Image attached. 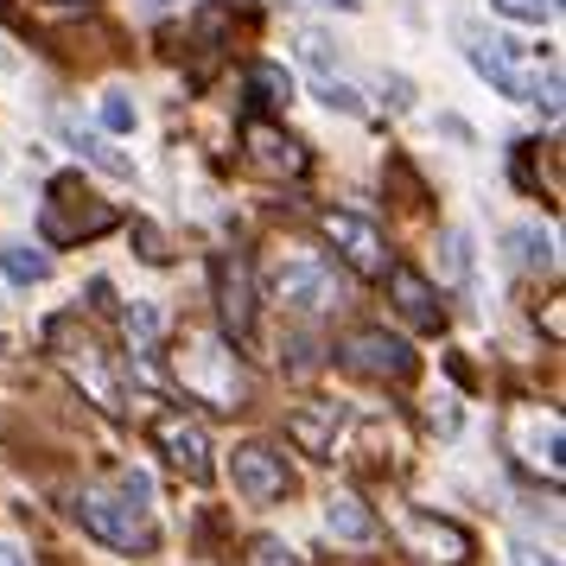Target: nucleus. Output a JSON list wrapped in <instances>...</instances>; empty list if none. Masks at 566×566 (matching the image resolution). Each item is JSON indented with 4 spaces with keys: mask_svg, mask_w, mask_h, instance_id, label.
<instances>
[{
    "mask_svg": "<svg viewBox=\"0 0 566 566\" xmlns=\"http://www.w3.org/2000/svg\"><path fill=\"white\" fill-rule=\"evenodd\" d=\"M77 522L96 541H108L115 554H147V547L159 541L147 471H115V478H103V484H90L77 496Z\"/></svg>",
    "mask_w": 566,
    "mask_h": 566,
    "instance_id": "nucleus-1",
    "label": "nucleus"
},
{
    "mask_svg": "<svg viewBox=\"0 0 566 566\" xmlns=\"http://www.w3.org/2000/svg\"><path fill=\"white\" fill-rule=\"evenodd\" d=\"M172 376H179L185 395H191V401H205V408L235 413L242 401H249V376H242V363H235V344H217V337H205V332H185L179 337Z\"/></svg>",
    "mask_w": 566,
    "mask_h": 566,
    "instance_id": "nucleus-2",
    "label": "nucleus"
},
{
    "mask_svg": "<svg viewBox=\"0 0 566 566\" xmlns=\"http://www.w3.org/2000/svg\"><path fill=\"white\" fill-rule=\"evenodd\" d=\"M45 344H52L57 369L71 376V382L96 401L103 413H122V382H115V369H108V350L96 344V332L83 325V318H52L45 325Z\"/></svg>",
    "mask_w": 566,
    "mask_h": 566,
    "instance_id": "nucleus-3",
    "label": "nucleus"
},
{
    "mask_svg": "<svg viewBox=\"0 0 566 566\" xmlns=\"http://www.w3.org/2000/svg\"><path fill=\"white\" fill-rule=\"evenodd\" d=\"M108 223H115V210H108L96 191H83L77 172L52 179V205H45V242L71 249V242H90V235H103Z\"/></svg>",
    "mask_w": 566,
    "mask_h": 566,
    "instance_id": "nucleus-4",
    "label": "nucleus"
},
{
    "mask_svg": "<svg viewBox=\"0 0 566 566\" xmlns=\"http://www.w3.org/2000/svg\"><path fill=\"white\" fill-rule=\"evenodd\" d=\"M318 235H325L350 268H357L363 281H382L388 268H395V261H388L382 230H376L369 217H357V210H318Z\"/></svg>",
    "mask_w": 566,
    "mask_h": 566,
    "instance_id": "nucleus-5",
    "label": "nucleus"
},
{
    "mask_svg": "<svg viewBox=\"0 0 566 566\" xmlns=\"http://www.w3.org/2000/svg\"><path fill=\"white\" fill-rule=\"evenodd\" d=\"M154 446H159V459L172 464L179 478H191V484H205V478H210V433H205V420H198V413L166 408L154 420Z\"/></svg>",
    "mask_w": 566,
    "mask_h": 566,
    "instance_id": "nucleus-6",
    "label": "nucleus"
},
{
    "mask_svg": "<svg viewBox=\"0 0 566 566\" xmlns=\"http://www.w3.org/2000/svg\"><path fill=\"white\" fill-rule=\"evenodd\" d=\"M210 286H217V325L230 344L255 337V281H249V261L242 255H217L210 261Z\"/></svg>",
    "mask_w": 566,
    "mask_h": 566,
    "instance_id": "nucleus-7",
    "label": "nucleus"
},
{
    "mask_svg": "<svg viewBox=\"0 0 566 566\" xmlns=\"http://www.w3.org/2000/svg\"><path fill=\"white\" fill-rule=\"evenodd\" d=\"M510 452L522 471H541L547 484H560V413L547 408H515L510 413Z\"/></svg>",
    "mask_w": 566,
    "mask_h": 566,
    "instance_id": "nucleus-8",
    "label": "nucleus"
},
{
    "mask_svg": "<svg viewBox=\"0 0 566 566\" xmlns=\"http://www.w3.org/2000/svg\"><path fill=\"white\" fill-rule=\"evenodd\" d=\"M401 547H408V560H420V566H464L471 560V535H464L459 522L433 515V510H408Z\"/></svg>",
    "mask_w": 566,
    "mask_h": 566,
    "instance_id": "nucleus-9",
    "label": "nucleus"
},
{
    "mask_svg": "<svg viewBox=\"0 0 566 566\" xmlns=\"http://www.w3.org/2000/svg\"><path fill=\"white\" fill-rule=\"evenodd\" d=\"M268 300L274 306H293V312H332L337 281H332L325 261H274L268 268Z\"/></svg>",
    "mask_w": 566,
    "mask_h": 566,
    "instance_id": "nucleus-10",
    "label": "nucleus"
},
{
    "mask_svg": "<svg viewBox=\"0 0 566 566\" xmlns=\"http://www.w3.org/2000/svg\"><path fill=\"white\" fill-rule=\"evenodd\" d=\"M337 357H344V369L363 376V382H408L413 376V350L388 332H350Z\"/></svg>",
    "mask_w": 566,
    "mask_h": 566,
    "instance_id": "nucleus-11",
    "label": "nucleus"
},
{
    "mask_svg": "<svg viewBox=\"0 0 566 566\" xmlns=\"http://www.w3.org/2000/svg\"><path fill=\"white\" fill-rule=\"evenodd\" d=\"M242 159H249V172H261V179H300L306 172V147L286 128L261 122V115L242 122Z\"/></svg>",
    "mask_w": 566,
    "mask_h": 566,
    "instance_id": "nucleus-12",
    "label": "nucleus"
},
{
    "mask_svg": "<svg viewBox=\"0 0 566 566\" xmlns=\"http://www.w3.org/2000/svg\"><path fill=\"white\" fill-rule=\"evenodd\" d=\"M471 64H478V77H490L510 103H528V96H541V77H535V52H522L515 39H478V52H471Z\"/></svg>",
    "mask_w": 566,
    "mask_h": 566,
    "instance_id": "nucleus-13",
    "label": "nucleus"
},
{
    "mask_svg": "<svg viewBox=\"0 0 566 566\" xmlns=\"http://www.w3.org/2000/svg\"><path fill=\"white\" fill-rule=\"evenodd\" d=\"M235 490L249 496V503H281L286 490H293V464L274 452V446H235Z\"/></svg>",
    "mask_w": 566,
    "mask_h": 566,
    "instance_id": "nucleus-14",
    "label": "nucleus"
},
{
    "mask_svg": "<svg viewBox=\"0 0 566 566\" xmlns=\"http://www.w3.org/2000/svg\"><path fill=\"white\" fill-rule=\"evenodd\" d=\"M382 281H388V293H395V306L408 312V325H420V332H439V325H446V306H439V293L420 281L413 268H388Z\"/></svg>",
    "mask_w": 566,
    "mask_h": 566,
    "instance_id": "nucleus-15",
    "label": "nucleus"
},
{
    "mask_svg": "<svg viewBox=\"0 0 566 566\" xmlns=\"http://www.w3.org/2000/svg\"><path fill=\"white\" fill-rule=\"evenodd\" d=\"M325 528H332V541H344V547H369V541H382V522L369 515V503H363L357 490H337L332 503H325Z\"/></svg>",
    "mask_w": 566,
    "mask_h": 566,
    "instance_id": "nucleus-16",
    "label": "nucleus"
},
{
    "mask_svg": "<svg viewBox=\"0 0 566 566\" xmlns=\"http://www.w3.org/2000/svg\"><path fill=\"white\" fill-rule=\"evenodd\" d=\"M337 427H344V408H332V401H312V408H300L293 420H286V439L306 452V459H325L332 452Z\"/></svg>",
    "mask_w": 566,
    "mask_h": 566,
    "instance_id": "nucleus-17",
    "label": "nucleus"
},
{
    "mask_svg": "<svg viewBox=\"0 0 566 566\" xmlns=\"http://www.w3.org/2000/svg\"><path fill=\"white\" fill-rule=\"evenodd\" d=\"M122 332H128L134 357H147V350L159 344V332H166V318H159V306H154V300H134V306L122 312Z\"/></svg>",
    "mask_w": 566,
    "mask_h": 566,
    "instance_id": "nucleus-18",
    "label": "nucleus"
},
{
    "mask_svg": "<svg viewBox=\"0 0 566 566\" xmlns=\"http://www.w3.org/2000/svg\"><path fill=\"white\" fill-rule=\"evenodd\" d=\"M249 90H255L261 108H286L293 103V77H286L281 64H249Z\"/></svg>",
    "mask_w": 566,
    "mask_h": 566,
    "instance_id": "nucleus-19",
    "label": "nucleus"
},
{
    "mask_svg": "<svg viewBox=\"0 0 566 566\" xmlns=\"http://www.w3.org/2000/svg\"><path fill=\"white\" fill-rule=\"evenodd\" d=\"M0 268H7V281L13 286H39L45 274H52V255H39V249H27V242H13Z\"/></svg>",
    "mask_w": 566,
    "mask_h": 566,
    "instance_id": "nucleus-20",
    "label": "nucleus"
},
{
    "mask_svg": "<svg viewBox=\"0 0 566 566\" xmlns=\"http://www.w3.org/2000/svg\"><path fill=\"white\" fill-rule=\"evenodd\" d=\"M510 249H515V268H528V274H535V268H554V249H547V235L541 230H510Z\"/></svg>",
    "mask_w": 566,
    "mask_h": 566,
    "instance_id": "nucleus-21",
    "label": "nucleus"
},
{
    "mask_svg": "<svg viewBox=\"0 0 566 566\" xmlns=\"http://www.w3.org/2000/svg\"><path fill=\"white\" fill-rule=\"evenodd\" d=\"M242 566H306V560H300V554H293L281 535H261V541H249Z\"/></svg>",
    "mask_w": 566,
    "mask_h": 566,
    "instance_id": "nucleus-22",
    "label": "nucleus"
},
{
    "mask_svg": "<svg viewBox=\"0 0 566 566\" xmlns=\"http://www.w3.org/2000/svg\"><path fill=\"white\" fill-rule=\"evenodd\" d=\"M503 20H515V27H541V20H554V0H490Z\"/></svg>",
    "mask_w": 566,
    "mask_h": 566,
    "instance_id": "nucleus-23",
    "label": "nucleus"
},
{
    "mask_svg": "<svg viewBox=\"0 0 566 566\" xmlns=\"http://www.w3.org/2000/svg\"><path fill=\"white\" fill-rule=\"evenodd\" d=\"M103 128L108 134H134V103L128 96H103Z\"/></svg>",
    "mask_w": 566,
    "mask_h": 566,
    "instance_id": "nucleus-24",
    "label": "nucleus"
},
{
    "mask_svg": "<svg viewBox=\"0 0 566 566\" xmlns=\"http://www.w3.org/2000/svg\"><path fill=\"white\" fill-rule=\"evenodd\" d=\"M134 242H140V261H154V268H166V235L154 230V223H134Z\"/></svg>",
    "mask_w": 566,
    "mask_h": 566,
    "instance_id": "nucleus-25",
    "label": "nucleus"
},
{
    "mask_svg": "<svg viewBox=\"0 0 566 566\" xmlns=\"http://www.w3.org/2000/svg\"><path fill=\"white\" fill-rule=\"evenodd\" d=\"M427 433H439V439L459 433V401H433V408H427Z\"/></svg>",
    "mask_w": 566,
    "mask_h": 566,
    "instance_id": "nucleus-26",
    "label": "nucleus"
},
{
    "mask_svg": "<svg viewBox=\"0 0 566 566\" xmlns=\"http://www.w3.org/2000/svg\"><path fill=\"white\" fill-rule=\"evenodd\" d=\"M286 350H293V357H286V369H293V376H312V369H318V357H312L318 344H312V337H286Z\"/></svg>",
    "mask_w": 566,
    "mask_h": 566,
    "instance_id": "nucleus-27",
    "label": "nucleus"
},
{
    "mask_svg": "<svg viewBox=\"0 0 566 566\" xmlns=\"http://www.w3.org/2000/svg\"><path fill=\"white\" fill-rule=\"evenodd\" d=\"M515 566H560L554 554H541V547H515Z\"/></svg>",
    "mask_w": 566,
    "mask_h": 566,
    "instance_id": "nucleus-28",
    "label": "nucleus"
},
{
    "mask_svg": "<svg viewBox=\"0 0 566 566\" xmlns=\"http://www.w3.org/2000/svg\"><path fill=\"white\" fill-rule=\"evenodd\" d=\"M325 103H332V108H357V96H350L344 83H325Z\"/></svg>",
    "mask_w": 566,
    "mask_h": 566,
    "instance_id": "nucleus-29",
    "label": "nucleus"
},
{
    "mask_svg": "<svg viewBox=\"0 0 566 566\" xmlns=\"http://www.w3.org/2000/svg\"><path fill=\"white\" fill-rule=\"evenodd\" d=\"M0 566H27V554H20L13 541H0Z\"/></svg>",
    "mask_w": 566,
    "mask_h": 566,
    "instance_id": "nucleus-30",
    "label": "nucleus"
},
{
    "mask_svg": "<svg viewBox=\"0 0 566 566\" xmlns=\"http://www.w3.org/2000/svg\"><path fill=\"white\" fill-rule=\"evenodd\" d=\"M147 7H154V13H166V7H179V0H147Z\"/></svg>",
    "mask_w": 566,
    "mask_h": 566,
    "instance_id": "nucleus-31",
    "label": "nucleus"
},
{
    "mask_svg": "<svg viewBox=\"0 0 566 566\" xmlns=\"http://www.w3.org/2000/svg\"><path fill=\"white\" fill-rule=\"evenodd\" d=\"M325 7H344V13H350V7H363V0H325Z\"/></svg>",
    "mask_w": 566,
    "mask_h": 566,
    "instance_id": "nucleus-32",
    "label": "nucleus"
},
{
    "mask_svg": "<svg viewBox=\"0 0 566 566\" xmlns=\"http://www.w3.org/2000/svg\"><path fill=\"white\" fill-rule=\"evenodd\" d=\"M57 7H90V0H57Z\"/></svg>",
    "mask_w": 566,
    "mask_h": 566,
    "instance_id": "nucleus-33",
    "label": "nucleus"
}]
</instances>
